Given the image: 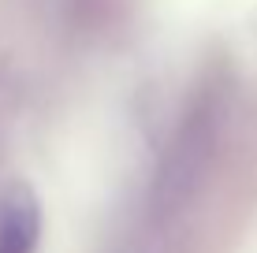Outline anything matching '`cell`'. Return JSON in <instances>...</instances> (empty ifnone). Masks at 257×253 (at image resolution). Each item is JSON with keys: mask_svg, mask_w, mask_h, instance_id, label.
<instances>
[{"mask_svg": "<svg viewBox=\"0 0 257 253\" xmlns=\"http://www.w3.org/2000/svg\"><path fill=\"white\" fill-rule=\"evenodd\" d=\"M41 238V208L26 186H8L0 197V253H34Z\"/></svg>", "mask_w": 257, "mask_h": 253, "instance_id": "6da1fadb", "label": "cell"}]
</instances>
